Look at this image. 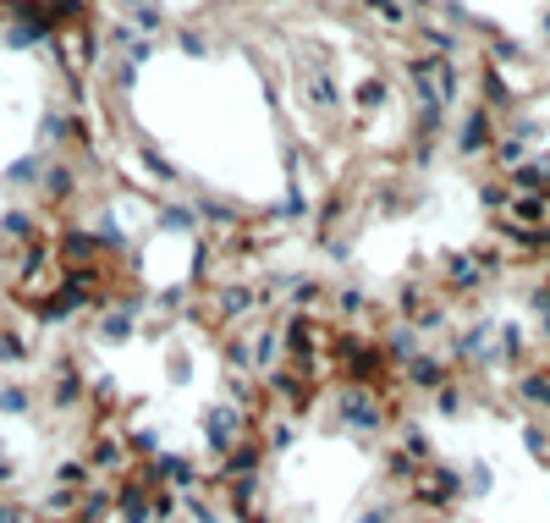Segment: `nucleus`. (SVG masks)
I'll use <instances>...</instances> for the list:
<instances>
[{
	"label": "nucleus",
	"mask_w": 550,
	"mask_h": 523,
	"mask_svg": "<svg viewBox=\"0 0 550 523\" xmlns=\"http://www.w3.org/2000/svg\"><path fill=\"white\" fill-rule=\"evenodd\" d=\"M325 413H330V430L363 435V441H374V435L391 430V397L374 391V386H330L325 391Z\"/></svg>",
	"instance_id": "f257e3e1"
},
{
	"label": "nucleus",
	"mask_w": 550,
	"mask_h": 523,
	"mask_svg": "<svg viewBox=\"0 0 550 523\" xmlns=\"http://www.w3.org/2000/svg\"><path fill=\"white\" fill-rule=\"evenodd\" d=\"M193 424H198V446H204V457H209V463L231 457V446H237V441H248V435H253V419H248L242 408H231L226 397L198 402Z\"/></svg>",
	"instance_id": "f03ea898"
},
{
	"label": "nucleus",
	"mask_w": 550,
	"mask_h": 523,
	"mask_svg": "<svg viewBox=\"0 0 550 523\" xmlns=\"http://www.w3.org/2000/svg\"><path fill=\"white\" fill-rule=\"evenodd\" d=\"M292 94L303 100V111L314 116V122H336L341 111H347V94H341L336 72H330V61H314L308 72H292Z\"/></svg>",
	"instance_id": "7ed1b4c3"
},
{
	"label": "nucleus",
	"mask_w": 550,
	"mask_h": 523,
	"mask_svg": "<svg viewBox=\"0 0 550 523\" xmlns=\"http://www.w3.org/2000/svg\"><path fill=\"white\" fill-rule=\"evenodd\" d=\"M259 309H264V292L253 287V281H220V287L204 298V314L215 325H226V331H237V325L248 320V314H259Z\"/></svg>",
	"instance_id": "20e7f679"
},
{
	"label": "nucleus",
	"mask_w": 550,
	"mask_h": 523,
	"mask_svg": "<svg viewBox=\"0 0 550 523\" xmlns=\"http://www.w3.org/2000/svg\"><path fill=\"white\" fill-rule=\"evenodd\" d=\"M446 358L462 364V369H473V375L495 369V320H473V325H462V331H451Z\"/></svg>",
	"instance_id": "39448f33"
},
{
	"label": "nucleus",
	"mask_w": 550,
	"mask_h": 523,
	"mask_svg": "<svg viewBox=\"0 0 550 523\" xmlns=\"http://www.w3.org/2000/svg\"><path fill=\"white\" fill-rule=\"evenodd\" d=\"M495 133H501V122H495V116L473 100L468 111L457 116V127H451V149H457L462 160H484L495 149Z\"/></svg>",
	"instance_id": "423d86ee"
},
{
	"label": "nucleus",
	"mask_w": 550,
	"mask_h": 523,
	"mask_svg": "<svg viewBox=\"0 0 550 523\" xmlns=\"http://www.w3.org/2000/svg\"><path fill=\"white\" fill-rule=\"evenodd\" d=\"M440 276H446V292H451V298L490 287V270H484V254H479V248H446V254H440Z\"/></svg>",
	"instance_id": "0eeeda50"
},
{
	"label": "nucleus",
	"mask_w": 550,
	"mask_h": 523,
	"mask_svg": "<svg viewBox=\"0 0 550 523\" xmlns=\"http://www.w3.org/2000/svg\"><path fill=\"white\" fill-rule=\"evenodd\" d=\"M83 463H88V474H94L99 485H116V479L132 468L121 430H105V424H99V430H94V441H88V457H83Z\"/></svg>",
	"instance_id": "6e6552de"
},
{
	"label": "nucleus",
	"mask_w": 550,
	"mask_h": 523,
	"mask_svg": "<svg viewBox=\"0 0 550 523\" xmlns=\"http://www.w3.org/2000/svg\"><path fill=\"white\" fill-rule=\"evenodd\" d=\"M253 435L264 441V457H270V468L275 463H286V457L297 452V441H303V419H292V413H264L259 424H253Z\"/></svg>",
	"instance_id": "1a4fd4ad"
},
{
	"label": "nucleus",
	"mask_w": 550,
	"mask_h": 523,
	"mask_svg": "<svg viewBox=\"0 0 550 523\" xmlns=\"http://www.w3.org/2000/svg\"><path fill=\"white\" fill-rule=\"evenodd\" d=\"M396 380H402L407 391H424V397H435V391L451 380V358H446V353H429V347H424L418 358H407V364L396 369Z\"/></svg>",
	"instance_id": "9d476101"
},
{
	"label": "nucleus",
	"mask_w": 550,
	"mask_h": 523,
	"mask_svg": "<svg viewBox=\"0 0 550 523\" xmlns=\"http://www.w3.org/2000/svg\"><path fill=\"white\" fill-rule=\"evenodd\" d=\"M528 342H534V336H528V325L523 320H501L495 325V369H523L528 364Z\"/></svg>",
	"instance_id": "9b49d317"
},
{
	"label": "nucleus",
	"mask_w": 550,
	"mask_h": 523,
	"mask_svg": "<svg viewBox=\"0 0 550 523\" xmlns=\"http://www.w3.org/2000/svg\"><path fill=\"white\" fill-rule=\"evenodd\" d=\"M479 105H484L490 116H512V111H517V89H512V78H506L501 67H490V61L479 67Z\"/></svg>",
	"instance_id": "f8f14e48"
},
{
	"label": "nucleus",
	"mask_w": 550,
	"mask_h": 523,
	"mask_svg": "<svg viewBox=\"0 0 550 523\" xmlns=\"http://www.w3.org/2000/svg\"><path fill=\"white\" fill-rule=\"evenodd\" d=\"M193 210H198V226H209V232H220V237H237L242 226H248V215H242L237 204L215 199V193H198Z\"/></svg>",
	"instance_id": "ddd939ff"
},
{
	"label": "nucleus",
	"mask_w": 550,
	"mask_h": 523,
	"mask_svg": "<svg viewBox=\"0 0 550 523\" xmlns=\"http://www.w3.org/2000/svg\"><path fill=\"white\" fill-rule=\"evenodd\" d=\"M512 397L523 402L528 413H545V419H550V369L545 364L517 369V375H512Z\"/></svg>",
	"instance_id": "4468645a"
},
{
	"label": "nucleus",
	"mask_w": 550,
	"mask_h": 523,
	"mask_svg": "<svg viewBox=\"0 0 550 523\" xmlns=\"http://www.w3.org/2000/svg\"><path fill=\"white\" fill-rule=\"evenodd\" d=\"M44 397H50V408H55V413H72V408H83V402H88V380H83V369H77V364H61V369H55V380H50V391H44Z\"/></svg>",
	"instance_id": "2eb2a0df"
},
{
	"label": "nucleus",
	"mask_w": 550,
	"mask_h": 523,
	"mask_svg": "<svg viewBox=\"0 0 550 523\" xmlns=\"http://www.w3.org/2000/svg\"><path fill=\"white\" fill-rule=\"evenodd\" d=\"M154 232H160V237H187V243H193V237L204 232V226H198V210H193V204L165 199L160 210H154Z\"/></svg>",
	"instance_id": "dca6fc26"
},
{
	"label": "nucleus",
	"mask_w": 550,
	"mask_h": 523,
	"mask_svg": "<svg viewBox=\"0 0 550 523\" xmlns=\"http://www.w3.org/2000/svg\"><path fill=\"white\" fill-rule=\"evenodd\" d=\"M380 353H385V364H396V369H402L407 358H418V353H424V336H418L407 320H391V325H385V336H380Z\"/></svg>",
	"instance_id": "f3484780"
},
{
	"label": "nucleus",
	"mask_w": 550,
	"mask_h": 523,
	"mask_svg": "<svg viewBox=\"0 0 550 523\" xmlns=\"http://www.w3.org/2000/svg\"><path fill=\"white\" fill-rule=\"evenodd\" d=\"M413 34H418V50H424V56H440V61H457V56H462V45H468V39H462L457 28L429 23V17L413 28Z\"/></svg>",
	"instance_id": "a211bd4d"
},
{
	"label": "nucleus",
	"mask_w": 550,
	"mask_h": 523,
	"mask_svg": "<svg viewBox=\"0 0 550 523\" xmlns=\"http://www.w3.org/2000/svg\"><path fill=\"white\" fill-rule=\"evenodd\" d=\"M253 342V375H270V369L286 364V347H281V325H259V331H248Z\"/></svg>",
	"instance_id": "6ab92c4d"
},
{
	"label": "nucleus",
	"mask_w": 550,
	"mask_h": 523,
	"mask_svg": "<svg viewBox=\"0 0 550 523\" xmlns=\"http://www.w3.org/2000/svg\"><path fill=\"white\" fill-rule=\"evenodd\" d=\"M132 336H138V320H132L121 303H110V309H99V325H94V342L99 347H127Z\"/></svg>",
	"instance_id": "aec40b11"
},
{
	"label": "nucleus",
	"mask_w": 550,
	"mask_h": 523,
	"mask_svg": "<svg viewBox=\"0 0 550 523\" xmlns=\"http://www.w3.org/2000/svg\"><path fill=\"white\" fill-rule=\"evenodd\" d=\"M457 474H462V501H468V507L490 501V490H495V463H490V457H468Z\"/></svg>",
	"instance_id": "412c9836"
},
{
	"label": "nucleus",
	"mask_w": 550,
	"mask_h": 523,
	"mask_svg": "<svg viewBox=\"0 0 550 523\" xmlns=\"http://www.w3.org/2000/svg\"><path fill=\"white\" fill-rule=\"evenodd\" d=\"M506 210H512V215H501V221L528 226V232H550V204H545V193H517Z\"/></svg>",
	"instance_id": "4be33fe9"
},
{
	"label": "nucleus",
	"mask_w": 550,
	"mask_h": 523,
	"mask_svg": "<svg viewBox=\"0 0 550 523\" xmlns=\"http://www.w3.org/2000/svg\"><path fill=\"white\" fill-rule=\"evenodd\" d=\"M160 369H165V386H193V369H198V358H193V342H165V353H160Z\"/></svg>",
	"instance_id": "5701e85b"
},
{
	"label": "nucleus",
	"mask_w": 550,
	"mask_h": 523,
	"mask_svg": "<svg viewBox=\"0 0 550 523\" xmlns=\"http://www.w3.org/2000/svg\"><path fill=\"white\" fill-rule=\"evenodd\" d=\"M330 309H336V320L347 325V331H352L358 320H385V309H380V303H369L358 287H341L336 298H330Z\"/></svg>",
	"instance_id": "b1692460"
},
{
	"label": "nucleus",
	"mask_w": 550,
	"mask_h": 523,
	"mask_svg": "<svg viewBox=\"0 0 550 523\" xmlns=\"http://www.w3.org/2000/svg\"><path fill=\"white\" fill-rule=\"evenodd\" d=\"M275 221L281 226H308L314 221V199H308L303 182H286V193L275 199Z\"/></svg>",
	"instance_id": "393cba45"
},
{
	"label": "nucleus",
	"mask_w": 550,
	"mask_h": 523,
	"mask_svg": "<svg viewBox=\"0 0 550 523\" xmlns=\"http://www.w3.org/2000/svg\"><path fill=\"white\" fill-rule=\"evenodd\" d=\"M116 12H121V23H132L138 34H160V28H165V6H160V0H116Z\"/></svg>",
	"instance_id": "a878e982"
},
{
	"label": "nucleus",
	"mask_w": 550,
	"mask_h": 523,
	"mask_svg": "<svg viewBox=\"0 0 550 523\" xmlns=\"http://www.w3.org/2000/svg\"><path fill=\"white\" fill-rule=\"evenodd\" d=\"M517 446L528 452V463H534V468H550V424L545 419H523V424H517Z\"/></svg>",
	"instance_id": "bb28decb"
},
{
	"label": "nucleus",
	"mask_w": 550,
	"mask_h": 523,
	"mask_svg": "<svg viewBox=\"0 0 550 523\" xmlns=\"http://www.w3.org/2000/svg\"><path fill=\"white\" fill-rule=\"evenodd\" d=\"M385 100H391V83H385L380 72H369V78H358V83H352V111H358V116L385 111Z\"/></svg>",
	"instance_id": "cd10ccee"
},
{
	"label": "nucleus",
	"mask_w": 550,
	"mask_h": 523,
	"mask_svg": "<svg viewBox=\"0 0 550 523\" xmlns=\"http://www.w3.org/2000/svg\"><path fill=\"white\" fill-rule=\"evenodd\" d=\"M88 485H99V479L88 474L83 457H61V463L50 468V490H72V496H83Z\"/></svg>",
	"instance_id": "c85d7f7f"
},
{
	"label": "nucleus",
	"mask_w": 550,
	"mask_h": 523,
	"mask_svg": "<svg viewBox=\"0 0 550 523\" xmlns=\"http://www.w3.org/2000/svg\"><path fill=\"white\" fill-rule=\"evenodd\" d=\"M121 441H127L132 463H149V457L165 452V441H160V430H154V424H127V430H121Z\"/></svg>",
	"instance_id": "c756f323"
},
{
	"label": "nucleus",
	"mask_w": 550,
	"mask_h": 523,
	"mask_svg": "<svg viewBox=\"0 0 550 523\" xmlns=\"http://www.w3.org/2000/svg\"><path fill=\"white\" fill-rule=\"evenodd\" d=\"M182 512H187V523H226V501H215L204 485L182 490Z\"/></svg>",
	"instance_id": "7c9ffc66"
},
{
	"label": "nucleus",
	"mask_w": 550,
	"mask_h": 523,
	"mask_svg": "<svg viewBox=\"0 0 550 523\" xmlns=\"http://www.w3.org/2000/svg\"><path fill=\"white\" fill-rule=\"evenodd\" d=\"M396 446H402L413 463H435V441H429V430H424V424H413V419L396 424Z\"/></svg>",
	"instance_id": "2f4dec72"
},
{
	"label": "nucleus",
	"mask_w": 550,
	"mask_h": 523,
	"mask_svg": "<svg viewBox=\"0 0 550 523\" xmlns=\"http://www.w3.org/2000/svg\"><path fill=\"white\" fill-rule=\"evenodd\" d=\"M501 133H506V138H517V144H523L528 155H534V149H545V122H539V116H528V111H512Z\"/></svg>",
	"instance_id": "473e14b6"
},
{
	"label": "nucleus",
	"mask_w": 550,
	"mask_h": 523,
	"mask_svg": "<svg viewBox=\"0 0 550 523\" xmlns=\"http://www.w3.org/2000/svg\"><path fill=\"white\" fill-rule=\"evenodd\" d=\"M363 12H369L374 23L396 28V34H402V28H413V12H407L402 0H363Z\"/></svg>",
	"instance_id": "72a5a7b5"
},
{
	"label": "nucleus",
	"mask_w": 550,
	"mask_h": 523,
	"mask_svg": "<svg viewBox=\"0 0 550 523\" xmlns=\"http://www.w3.org/2000/svg\"><path fill=\"white\" fill-rule=\"evenodd\" d=\"M429 402H435L440 419H462V413H468V386H462V380H446Z\"/></svg>",
	"instance_id": "f704fd0d"
},
{
	"label": "nucleus",
	"mask_w": 550,
	"mask_h": 523,
	"mask_svg": "<svg viewBox=\"0 0 550 523\" xmlns=\"http://www.w3.org/2000/svg\"><path fill=\"white\" fill-rule=\"evenodd\" d=\"M341 215H347V199H341V193H325V199L314 204V232L319 237H336V221Z\"/></svg>",
	"instance_id": "c9c22d12"
},
{
	"label": "nucleus",
	"mask_w": 550,
	"mask_h": 523,
	"mask_svg": "<svg viewBox=\"0 0 550 523\" xmlns=\"http://www.w3.org/2000/svg\"><path fill=\"white\" fill-rule=\"evenodd\" d=\"M0 413H6V419H28V413H33V391L17 386V380H6V386H0Z\"/></svg>",
	"instance_id": "e433bc0d"
},
{
	"label": "nucleus",
	"mask_w": 550,
	"mask_h": 523,
	"mask_svg": "<svg viewBox=\"0 0 550 523\" xmlns=\"http://www.w3.org/2000/svg\"><path fill=\"white\" fill-rule=\"evenodd\" d=\"M143 171H149V182H160V188H176V182H182V171H176L154 144H143Z\"/></svg>",
	"instance_id": "4c0bfd02"
},
{
	"label": "nucleus",
	"mask_w": 550,
	"mask_h": 523,
	"mask_svg": "<svg viewBox=\"0 0 550 523\" xmlns=\"http://www.w3.org/2000/svg\"><path fill=\"white\" fill-rule=\"evenodd\" d=\"M484 50H490V67H517V61H523L528 56V50L523 45H517V39H506V34H490V39H484Z\"/></svg>",
	"instance_id": "58836bf2"
},
{
	"label": "nucleus",
	"mask_w": 550,
	"mask_h": 523,
	"mask_svg": "<svg viewBox=\"0 0 550 523\" xmlns=\"http://www.w3.org/2000/svg\"><path fill=\"white\" fill-rule=\"evenodd\" d=\"M352 523H402V496L369 501V507H358V518H352Z\"/></svg>",
	"instance_id": "ea45409f"
},
{
	"label": "nucleus",
	"mask_w": 550,
	"mask_h": 523,
	"mask_svg": "<svg viewBox=\"0 0 550 523\" xmlns=\"http://www.w3.org/2000/svg\"><path fill=\"white\" fill-rule=\"evenodd\" d=\"M72 193H77V171L72 166H50V171H44V199L61 204V199H72Z\"/></svg>",
	"instance_id": "a19ab883"
},
{
	"label": "nucleus",
	"mask_w": 550,
	"mask_h": 523,
	"mask_svg": "<svg viewBox=\"0 0 550 523\" xmlns=\"http://www.w3.org/2000/svg\"><path fill=\"white\" fill-rule=\"evenodd\" d=\"M176 50H182L187 61H204L209 56V34L204 28H176Z\"/></svg>",
	"instance_id": "79ce46f5"
},
{
	"label": "nucleus",
	"mask_w": 550,
	"mask_h": 523,
	"mask_svg": "<svg viewBox=\"0 0 550 523\" xmlns=\"http://www.w3.org/2000/svg\"><path fill=\"white\" fill-rule=\"evenodd\" d=\"M110 89H121V94H132V89H138V67H132V61L127 56H110Z\"/></svg>",
	"instance_id": "37998d69"
},
{
	"label": "nucleus",
	"mask_w": 550,
	"mask_h": 523,
	"mask_svg": "<svg viewBox=\"0 0 550 523\" xmlns=\"http://www.w3.org/2000/svg\"><path fill=\"white\" fill-rule=\"evenodd\" d=\"M479 204L484 210H506V204H512V188H501V182H479Z\"/></svg>",
	"instance_id": "c03bdc74"
},
{
	"label": "nucleus",
	"mask_w": 550,
	"mask_h": 523,
	"mask_svg": "<svg viewBox=\"0 0 550 523\" xmlns=\"http://www.w3.org/2000/svg\"><path fill=\"white\" fill-rule=\"evenodd\" d=\"M440 17H446V28H468L473 23L468 0H440Z\"/></svg>",
	"instance_id": "a18cd8bd"
},
{
	"label": "nucleus",
	"mask_w": 550,
	"mask_h": 523,
	"mask_svg": "<svg viewBox=\"0 0 550 523\" xmlns=\"http://www.w3.org/2000/svg\"><path fill=\"white\" fill-rule=\"evenodd\" d=\"M0 232H6V237H33V215H28V210H6Z\"/></svg>",
	"instance_id": "49530a36"
},
{
	"label": "nucleus",
	"mask_w": 550,
	"mask_h": 523,
	"mask_svg": "<svg viewBox=\"0 0 550 523\" xmlns=\"http://www.w3.org/2000/svg\"><path fill=\"white\" fill-rule=\"evenodd\" d=\"M0 523H33V512H28V507H17L11 496H0Z\"/></svg>",
	"instance_id": "de8ad7c7"
},
{
	"label": "nucleus",
	"mask_w": 550,
	"mask_h": 523,
	"mask_svg": "<svg viewBox=\"0 0 550 523\" xmlns=\"http://www.w3.org/2000/svg\"><path fill=\"white\" fill-rule=\"evenodd\" d=\"M325 254L336 259V265H347V259H352V243H347V237H325Z\"/></svg>",
	"instance_id": "09e8293b"
},
{
	"label": "nucleus",
	"mask_w": 550,
	"mask_h": 523,
	"mask_svg": "<svg viewBox=\"0 0 550 523\" xmlns=\"http://www.w3.org/2000/svg\"><path fill=\"white\" fill-rule=\"evenodd\" d=\"M402 6H407V12H413V17H429V12H435V6H440V0H402Z\"/></svg>",
	"instance_id": "8fccbe9b"
},
{
	"label": "nucleus",
	"mask_w": 550,
	"mask_h": 523,
	"mask_svg": "<svg viewBox=\"0 0 550 523\" xmlns=\"http://www.w3.org/2000/svg\"><path fill=\"white\" fill-rule=\"evenodd\" d=\"M539 39H545V45H550V6H545V12H539Z\"/></svg>",
	"instance_id": "3c124183"
},
{
	"label": "nucleus",
	"mask_w": 550,
	"mask_h": 523,
	"mask_svg": "<svg viewBox=\"0 0 550 523\" xmlns=\"http://www.w3.org/2000/svg\"><path fill=\"white\" fill-rule=\"evenodd\" d=\"M545 204H550V188H545Z\"/></svg>",
	"instance_id": "603ef678"
},
{
	"label": "nucleus",
	"mask_w": 550,
	"mask_h": 523,
	"mask_svg": "<svg viewBox=\"0 0 550 523\" xmlns=\"http://www.w3.org/2000/svg\"><path fill=\"white\" fill-rule=\"evenodd\" d=\"M545 369H550V353H545Z\"/></svg>",
	"instance_id": "864d4df0"
},
{
	"label": "nucleus",
	"mask_w": 550,
	"mask_h": 523,
	"mask_svg": "<svg viewBox=\"0 0 550 523\" xmlns=\"http://www.w3.org/2000/svg\"><path fill=\"white\" fill-rule=\"evenodd\" d=\"M402 523H413V518H402Z\"/></svg>",
	"instance_id": "5fc2aeb1"
}]
</instances>
